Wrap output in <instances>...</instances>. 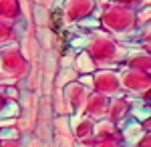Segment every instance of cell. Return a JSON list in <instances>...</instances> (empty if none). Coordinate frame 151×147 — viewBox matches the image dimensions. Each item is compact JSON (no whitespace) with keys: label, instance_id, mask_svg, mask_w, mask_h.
<instances>
[{"label":"cell","instance_id":"obj_1","mask_svg":"<svg viewBox=\"0 0 151 147\" xmlns=\"http://www.w3.org/2000/svg\"><path fill=\"white\" fill-rule=\"evenodd\" d=\"M4 115H18V105H8L6 109H4V113H0V117H4Z\"/></svg>","mask_w":151,"mask_h":147}]
</instances>
